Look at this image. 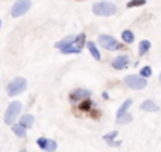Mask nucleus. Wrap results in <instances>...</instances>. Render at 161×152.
<instances>
[{"label":"nucleus","mask_w":161,"mask_h":152,"mask_svg":"<svg viewBox=\"0 0 161 152\" xmlns=\"http://www.w3.org/2000/svg\"><path fill=\"white\" fill-rule=\"evenodd\" d=\"M132 106V99H127L126 102L120 106V108H119V111H117V114H116V117H120V115H123L124 113H127V110H129V107Z\"/></svg>","instance_id":"4468645a"},{"label":"nucleus","mask_w":161,"mask_h":152,"mask_svg":"<svg viewBox=\"0 0 161 152\" xmlns=\"http://www.w3.org/2000/svg\"><path fill=\"white\" fill-rule=\"evenodd\" d=\"M45 142H47V138H38V140H37V144H38V147H40L41 149L45 148Z\"/></svg>","instance_id":"b1692460"},{"label":"nucleus","mask_w":161,"mask_h":152,"mask_svg":"<svg viewBox=\"0 0 161 152\" xmlns=\"http://www.w3.org/2000/svg\"><path fill=\"white\" fill-rule=\"evenodd\" d=\"M0 24H2V23H0Z\"/></svg>","instance_id":"393cba45"},{"label":"nucleus","mask_w":161,"mask_h":152,"mask_svg":"<svg viewBox=\"0 0 161 152\" xmlns=\"http://www.w3.org/2000/svg\"><path fill=\"white\" fill-rule=\"evenodd\" d=\"M122 38H123V41L127 42V44H132V42L134 41V35H133V33L130 31V30L123 31V33H122Z\"/></svg>","instance_id":"f3484780"},{"label":"nucleus","mask_w":161,"mask_h":152,"mask_svg":"<svg viewBox=\"0 0 161 152\" xmlns=\"http://www.w3.org/2000/svg\"><path fill=\"white\" fill-rule=\"evenodd\" d=\"M141 110H144V111H157L158 106L153 102V100H146V102H143V104H141Z\"/></svg>","instance_id":"9b49d317"},{"label":"nucleus","mask_w":161,"mask_h":152,"mask_svg":"<svg viewBox=\"0 0 161 152\" xmlns=\"http://www.w3.org/2000/svg\"><path fill=\"white\" fill-rule=\"evenodd\" d=\"M116 135H117V131H112L110 134L103 135V138H105V141H107V142H109V141H113V138H115Z\"/></svg>","instance_id":"4be33fe9"},{"label":"nucleus","mask_w":161,"mask_h":152,"mask_svg":"<svg viewBox=\"0 0 161 152\" xmlns=\"http://www.w3.org/2000/svg\"><path fill=\"white\" fill-rule=\"evenodd\" d=\"M89 108H91V100L85 99V102L81 104V110H89Z\"/></svg>","instance_id":"5701e85b"},{"label":"nucleus","mask_w":161,"mask_h":152,"mask_svg":"<svg viewBox=\"0 0 161 152\" xmlns=\"http://www.w3.org/2000/svg\"><path fill=\"white\" fill-rule=\"evenodd\" d=\"M34 124V117L31 114H25L20 118V125L24 128H30Z\"/></svg>","instance_id":"9d476101"},{"label":"nucleus","mask_w":161,"mask_h":152,"mask_svg":"<svg viewBox=\"0 0 161 152\" xmlns=\"http://www.w3.org/2000/svg\"><path fill=\"white\" fill-rule=\"evenodd\" d=\"M124 83L127 85L129 87H132L134 90H140V89H144L147 86V80L141 76H137V75H129L124 78Z\"/></svg>","instance_id":"39448f33"},{"label":"nucleus","mask_w":161,"mask_h":152,"mask_svg":"<svg viewBox=\"0 0 161 152\" xmlns=\"http://www.w3.org/2000/svg\"><path fill=\"white\" fill-rule=\"evenodd\" d=\"M92 10H93V14H96V16L109 17L116 14L117 7H116V4L110 3V2H98V3L93 4Z\"/></svg>","instance_id":"f257e3e1"},{"label":"nucleus","mask_w":161,"mask_h":152,"mask_svg":"<svg viewBox=\"0 0 161 152\" xmlns=\"http://www.w3.org/2000/svg\"><path fill=\"white\" fill-rule=\"evenodd\" d=\"M91 92L85 89H76L75 92L71 93V100H81V99H89Z\"/></svg>","instance_id":"1a4fd4ad"},{"label":"nucleus","mask_w":161,"mask_h":152,"mask_svg":"<svg viewBox=\"0 0 161 152\" xmlns=\"http://www.w3.org/2000/svg\"><path fill=\"white\" fill-rule=\"evenodd\" d=\"M13 132H14L17 137H20V138H24L25 134H27V132H25V128L21 127L20 124H14V125H13Z\"/></svg>","instance_id":"2eb2a0df"},{"label":"nucleus","mask_w":161,"mask_h":152,"mask_svg":"<svg viewBox=\"0 0 161 152\" xmlns=\"http://www.w3.org/2000/svg\"><path fill=\"white\" fill-rule=\"evenodd\" d=\"M86 45H88V50H89V52L92 53V57L95 58L96 61H100V53L99 51H98V48H96V45L93 44V42H86Z\"/></svg>","instance_id":"f8f14e48"},{"label":"nucleus","mask_w":161,"mask_h":152,"mask_svg":"<svg viewBox=\"0 0 161 152\" xmlns=\"http://www.w3.org/2000/svg\"><path fill=\"white\" fill-rule=\"evenodd\" d=\"M133 120V115L129 114V113H124L123 115H120V117H116V123L120 124V125H124V124H129L130 121Z\"/></svg>","instance_id":"ddd939ff"},{"label":"nucleus","mask_w":161,"mask_h":152,"mask_svg":"<svg viewBox=\"0 0 161 152\" xmlns=\"http://www.w3.org/2000/svg\"><path fill=\"white\" fill-rule=\"evenodd\" d=\"M83 44H85V34H79L78 37H75V40L71 42L69 45H66L65 48H62V52L64 53H79L83 48Z\"/></svg>","instance_id":"20e7f679"},{"label":"nucleus","mask_w":161,"mask_h":152,"mask_svg":"<svg viewBox=\"0 0 161 152\" xmlns=\"http://www.w3.org/2000/svg\"><path fill=\"white\" fill-rule=\"evenodd\" d=\"M129 57L127 55H120V57H117L116 59H113V62H112V66L115 68V69H124L126 66L129 65Z\"/></svg>","instance_id":"6e6552de"},{"label":"nucleus","mask_w":161,"mask_h":152,"mask_svg":"<svg viewBox=\"0 0 161 152\" xmlns=\"http://www.w3.org/2000/svg\"><path fill=\"white\" fill-rule=\"evenodd\" d=\"M140 76L141 78H149V76H151V68L150 66H144L143 69L140 70Z\"/></svg>","instance_id":"aec40b11"},{"label":"nucleus","mask_w":161,"mask_h":152,"mask_svg":"<svg viewBox=\"0 0 161 152\" xmlns=\"http://www.w3.org/2000/svg\"><path fill=\"white\" fill-rule=\"evenodd\" d=\"M74 40H75L74 35H71V37H66V38H64L62 41L58 42V44H55V47H57V48H59V50H62V48H65L66 45H69V44L74 41Z\"/></svg>","instance_id":"dca6fc26"},{"label":"nucleus","mask_w":161,"mask_h":152,"mask_svg":"<svg viewBox=\"0 0 161 152\" xmlns=\"http://www.w3.org/2000/svg\"><path fill=\"white\" fill-rule=\"evenodd\" d=\"M25 87H27V80L24 78L18 76V78H14L12 82L8 83L7 93H8V96H17V95H20V93H23L25 90Z\"/></svg>","instance_id":"f03ea898"},{"label":"nucleus","mask_w":161,"mask_h":152,"mask_svg":"<svg viewBox=\"0 0 161 152\" xmlns=\"http://www.w3.org/2000/svg\"><path fill=\"white\" fill-rule=\"evenodd\" d=\"M150 45H151V44H150L147 40L141 41L140 42V47H139V53H140V55H144V53L150 50Z\"/></svg>","instance_id":"a211bd4d"},{"label":"nucleus","mask_w":161,"mask_h":152,"mask_svg":"<svg viewBox=\"0 0 161 152\" xmlns=\"http://www.w3.org/2000/svg\"><path fill=\"white\" fill-rule=\"evenodd\" d=\"M31 6V0H17L12 7V16L13 17H20L30 10Z\"/></svg>","instance_id":"423d86ee"},{"label":"nucleus","mask_w":161,"mask_h":152,"mask_svg":"<svg viewBox=\"0 0 161 152\" xmlns=\"http://www.w3.org/2000/svg\"><path fill=\"white\" fill-rule=\"evenodd\" d=\"M44 149H47L48 152H54L55 149H57V142L54 140H47V142H45V148Z\"/></svg>","instance_id":"6ab92c4d"},{"label":"nucleus","mask_w":161,"mask_h":152,"mask_svg":"<svg viewBox=\"0 0 161 152\" xmlns=\"http://www.w3.org/2000/svg\"><path fill=\"white\" fill-rule=\"evenodd\" d=\"M21 108H23V106H21L20 102L10 103V106L7 107V111H6V115H4V123L7 124V125H12L16 121L17 117H18Z\"/></svg>","instance_id":"7ed1b4c3"},{"label":"nucleus","mask_w":161,"mask_h":152,"mask_svg":"<svg viewBox=\"0 0 161 152\" xmlns=\"http://www.w3.org/2000/svg\"><path fill=\"white\" fill-rule=\"evenodd\" d=\"M146 3V0H132L127 3V7L132 8V7H136V6H143Z\"/></svg>","instance_id":"412c9836"},{"label":"nucleus","mask_w":161,"mask_h":152,"mask_svg":"<svg viewBox=\"0 0 161 152\" xmlns=\"http://www.w3.org/2000/svg\"><path fill=\"white\" fill-rule=\"evenodd\" d=\"M98 41H99V44L103 47L105 50L115 51V50H120L122 48V45L113 37H110V35H100Z\"/></svg>","instance_id":"0eeeda50"}]
</instances>
